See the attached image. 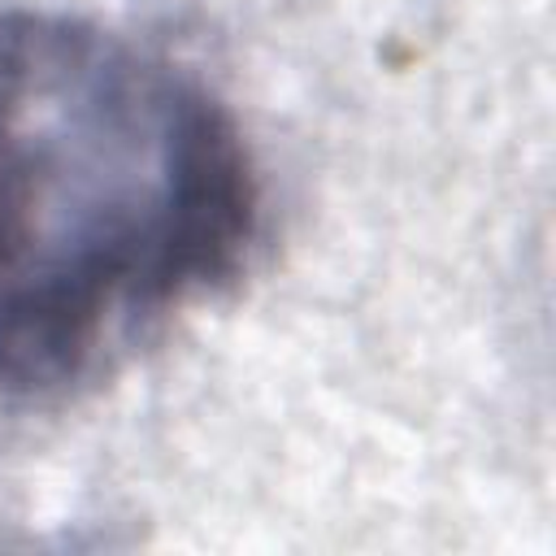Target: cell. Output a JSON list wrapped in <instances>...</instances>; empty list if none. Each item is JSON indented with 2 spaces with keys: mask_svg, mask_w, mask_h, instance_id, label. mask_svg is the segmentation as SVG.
Listing matches in <instances>:
<instances>
[{
  "mask_svg": "<svg viewBox=\"0 0 556 556\" xmlns=\"http://www.w3.org/2000/svg\"><path fill=\"white\" fill-rule=\"evenodd\" d=\"M256 230L243 130L191 70L74 13H0V400L96 378L226 287Z\"/></svg>",
  "mask_w": 556,
  "mask_h": 556,
  "instance_id": "cell-1",
  "label": "cell"
}]
</instances>
